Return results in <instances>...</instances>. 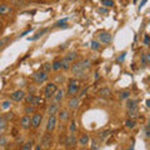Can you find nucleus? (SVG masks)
Returning a JSON list of instances; mask_svg holds the SVG:
<instances>
[{"label":"nucleus","mask_w":150,"mask_h":150,"mask_svg":"<svg viewBox=\"0 0 150 150\" xmlns=\"http://www.w3.org/2000/svg\"><path fill=\"white\" fill-rule=\"evenodd\" d=\"M90 67H91V60L90 59H84V60H81V62L75 63L74 65H71V67H70V70H71V73L74 75L80 76V75H83L84 73H85V70L89 69Z\"/></svg>","instance_id":"1"},{"label":"nucleus","mask_w":150,"mask_h":150,"mask_svg":"<svg viewBox=\"0 0 150 150\" xmlns=\"http://www.w3.org/2000/svg\"><path fill=\"white\" fill-rule=\"evenodd\" d=\"M126 109H128L129 112V118H137L138 116V100H133L130 99L126 101Z\"/></svg>","instance_id":"2"},{"label":"nucleus","mask_w":150,"mask_h":150,"mask_svg":"<svg viewBox=\"0 0 150 150\" xmlns=\"http://www.w3.org/2000/svg\"><path fill=\"white\" fill-rule=\"evenodd\" d=\"M79 88H80V83L78 79H70L68 83V94L70 96H74L79 91Z\"/></svg>","instance_id":"3"},{"label":"nucleus","mask_w":150,"mask_h":150,"mask_svg":"<svg viewBox=\"0 0 150 150\" xmlns=\"http://www.w3.org/2000/svg\"><path fill=\"white\" fill-rule=\"evenodd\" d=\"M58 91V86H56V84L54 83H50L48 85L45 86V90H44V95L46 99H50V98H53L55 95V93Z\"/></svg>","instance_id":"4"},{"label":"nucleus","mask_w":150,"mask_h":150,"mask_svg":"<svg viewBox=\"0 0 150 150\" xmlns=\"http://www.w3.org/2000/svg\"><path fill=\"white\" fill-rule=\"evenodd\" d=\"M48 78H49L48 73L43 71V70H40V71H36V73L33 74V79H34V80H35L38 84H43V83H45L46 80H48Z\"/></svg>","instance_id":"5"},{"label":"nucleus","mask_w":150,"mask_h":150,"mask_svg":"<svg viewBox=\"0 0 150 150\" xmlns=\"http://www.w3.org/2000/svg\"><path fill=\"white\" fill-rule=\"evenodd\" d=\"M56 121H58V119H56L55 115L49 116L48 123H46V131H48V133H51V131L56 128Z\"/></svg>","instance_id":"6"},{"label":"nucleus","mask_w":150,"mask_h":150,"mask_svg":"<svg viewBox=\"0 0 150 150\" xmlns=\"http://www.w3.org/2000/svg\"><path fill=\"white\" fill-rule=\"evenodd\" d=\"M98 39H99L100 43H110L111 41V34L108 31H100L99 34H98Z\"/></svg>","instance_id":"7"},{"label":"nucleus","mask_w":150,"mask_h":150,"mask_svg":"<svg viewBox=\"0 0 150 150\" xmlns=\"http://www.w3.org/2000/svg\"><path fill=\"white\" fill-rule=\"evenodd\" d=\"M10 99L13 101H21V100H24L25 99V93L23 91V90H16V91H14L11 95H10Z\"/></svg>","instance_id":"8"},{"label":"nucleus","mask_w":150,"mask_h":150,"mask_svg":"<svg viewBox=\"0 0 150 150\" xmlns=\"http://www.w3.org/2000/svg\"><path fill=\"white\" fill-rule=\"evenodd\" d=\"M41 119H43L41 114H39V112H35V114L31 116V126H33V128H39V125L41 123Z\"/></svg>","instance_id":"9"},{"label":"nucleus","mask_w":150,"mask_h":150,"mask_svg":"<svg viewBox=\"0 0 150 150\" xmlns=\"http://www.w3.org/2000/svg\"><path fill=\"white\" fill-rule=\"evenodd\" d=\"M20 125H21V128L23 129H29L30 126H31V118L29 115H24L23 118L20 119Z\"/></svg>","instance_id":"10"},{"label":"nucleus","mask_w":150,"mask_h":150,"mask_svg":"<svg viewBox=\"0 0 150 150\" xmlns=\"http://www.w3.org/2000/svg\"><path fill=\"white\" fill-rule=\"evenodd\" d=\"M79 105H80V100H79V98L73 96L71 99H70V100L68 101V108H69V109H71V110L76 109V108H78Z\"/></svg>","instance_id":"11"},{"label":"nucleus","mask_w":150,"mask_h":150,"mask_svg":"<svg viewBox=\"0 0 150 150\" xmlns=\"http://www.w3.org/2000/svg\"><path fill=\"white\" fill-rule=\"evenodd\" d=\"M41 145H43L44 148H49L51 145V135L46 131V134L43 137V139H41Z\"/></svg>","instance_id":"12"},{"label":"nucleus","mask_w":150,"mask_h":150,"mask_svg":"<svg viewBox=\"0 0 150 150\" xmlns=\"http://www.w3.org/2000/svg\"><path fill=\"white\" fill-rule=\"evenodd\" d=\"M58 111H59V105H58V103L54 101L53 104H50V106H49L48 114H49V116H51V115H55Z\"/></svg>","instance_id":"13"},{"label":"nucleus","mask_w":150,"mask_h":150,"mask_svg":"<svg viewBox=\"0 0 150 150\" xmlns=\"http://www.w3.org/2000/svg\"><path fill=\"white\" fill-rule=\"evenodd\" d=\"M98 95H99L100 98H109L111 95V90L109 88H103L98 91Z\"/></svg>","instance_id":"14"},{"label":"nucleus","mask_w":150,"mask_h":150,"mask_svg":"<svg viewBox=\"0 0 150 150\" xmlns=\"http://www.w3.org/2000/svg\"><path fill=\"white\" fill-rule=\"evenodd\" d=\"M13 11V9L6 5V4H0V15H6V14L9 13H11Z\"/></svg>","instance_id":"15"},{"label":"nucleus","mask_w":150,"mask_h":150,"mask_svg":"<svg viewBox=\"0 0 150 150\" xmlns=\"http://www.w3.org/2000/svg\"><path fill=\"white\" fill-rule=\"evenodd\" d=\"M76 138H75V135L74 134H70L69 137H68V139H67V145L68 146H75L76 145Z\"/></svg>","instance_id":"16"},{"label":"nucleus","mask_w":150,"mask_h":150,"mask_svg":"<svg viewBox=\"0 0 150 150\" xmlns=\"http://www.w3.org/2000/svg\"><path fill=\"white\" fill-rule=\"evenodd\" d=\"M62 69V60L60 59H55L53 64H51V70H54V71H58V70Z\"/></svg>","instance_id":"17"},{"label":"nucleus","mask_w":150,"mask_h":150,"mask_svg":"<svg viewBox=\"0 0 150 150\" xmlns=\"http://www.w3.org/2000/svg\"><path fill=\"white\" fill-rule=\"evenodd\" d=\"M78 143L80 144V145H86L88 143H89V137L86 134H83V135H80V138L78 139Z\"/></svg>","instance_id":"18"},{"label":"nucleus","mask_w":150,"mask_h":150,"mask_svg":"<svg viewBox=\"0 0 150 150\" xmlns=\"http://www.w3.org/2000/svg\"><path fill=\"white\" fill-rule=\"evenodd\" d=\"M63 98H64V91L63 90H58L55 93V96H54V100L55 103H60L63 100Z\"/></svg>","instance_id":"19"},{"label":"nucleus","mask_w":150,"mask_h":150,"mask_svg":"<svg viewBox=\"0 0 150 150\" xmlns=\"http://www.w3.org/2000/svg\"><path fill=\"white\" fill-rule=\"evenodd\" d=\"M130 96V91L129 90H123L119 93V99L120 100H125V99H129Z\"/></svg>","instance_id":"20"},{"label":"nucleus","mask_w":150,"mask_h":150,"mask_svg":"<svg viewBox=\"0 0 150 150\" xmlns=\"http://www.w3.org/2000/svg\"><path fill=\"white\" fill-rule=\"evenodd\" d=\"M135 125H137V121H135L134 119H128V120L125 121V126L128 129H134Z\"/></svg>","instance_id":"21"},{"label":"nucleus","mask_w":150,"mask_h":150,"mask_svg":"<svg viewBox=\"0 0 150 150\" xmlns=\"http://www.w3.org/2000/svg\"><path fill=\"white\" fill-rule=\"evenodd\" d=\"M70 64H71V63H70L67 58H63V59H62V69L69 70V69H70Z\"/></svg>","instance_id":"22"},{"label":"nucleus","mask_w":150,"mask_h":150,"mask_svg":"<svg viewBox=\"0 0 150 150\" xmlns=\"http://www.w3.org/2000/svg\"><path fill=\"white\" fill-rule=\"evenodd\" d=\"M68 116H69V111L68 110H60V112H59V119L60 120L65 121L68 119Z\"/></svg>","instance_id":"23"},{"label":"nucleus","mask_w":150,"mask_h":150,"mask_svg":"<svg viewBox=\"0 0 150 150\" xmlns=\"http://www.w3.org/2000/svg\"><path fill=\"white\" fill-rule=\"evenodd\" d=\"M65 58H67V59L69 60V62H70V63H73V62H74V60H75V59H76V58H78V54H76V53H75V51H71V53H69V54H68L67 56H65Z\"/></svg>","instance_id":"24"},{"label":"nucleus","mask_w":150,"mask_h":150,"mask_svg":"<svg viewBox=\"0 0 150 150\" xmlns=\"http://www.w3.org/2000/svg\"><path fill=\"white\" fill-rule=\"evenodd\" d=\"M109 134H111V130L110 129H106L105 131H103V133L99 134V140H100V142H101V140H104Z\"/></svg>","instance_id":"25"},{"label":"nucleus","mask_w":150,"mask_h":150,"mask_svg":"<svg viewBox=\"0 0 150 150\" xmlns=\"http://www.w3.org/2000/svg\"><path fill=\"white\" fill-rule=\"evenodd\" d=\"M41 103H43V99H41L40 96L35 95V96H34V100H33V103H31V105H34V106H38V105H40Z\"/></svg>","instance_id":"26"},{"label":"nucleus","mask_w":150,"mask_h":150,"mask_svg":"<svg viewBox=\"0 0 150 150\" xmlns=\"http://www.w3.org/2000/svg\"><path fill=\"white\" fill-rule=\"evenodd\" d=\"M41 70H43V71H45V73H50V70H51V64H49V63L43 64V67H41Z\"/></svg>","instance_id":"27"},{"label":"nucleus","mask_w":150,"mask_h":150,"mask_svg":"<svg viewBox=\"0 0 150 150\" xmlns=\"http://www.w3.org/2000/svg\"><path fill=\"white\" fill-rule=\"evenodd\" d=\"M90 46H91V49L93 50H99L100 49V43L99 41H91V44H90Z\"/></svg>","instance_id":"28"},{"label":"nucleus","mask_w":150,"mask_h":150,"mask_svg":"<svg viewBox=\"0 0 150 150\" xmlns=\"http://www.w3.org/2000/svg\"><path fill=\"white\" fill-rule=\"evenodd\" d=\"M25 112L28 115L29 114H31V112H34V105H31V104H28L26 106H25Z\"/></svg>","instance_id":"29"},{"label":"nucleus","mask_w":150,"mask_h":150,"mask_svg":"<svg viewBox=\"0 0 150 150\" xmlns=\"http://www.w3.org/2000/svg\"><path fill=\"white\" fill-rule=\"evenodd\" d=\"M67 21H68V19H63V20H60V21L56 23L55 25H56V26H62V28H68Z\"/></svg>","instance_id":"30"},{"label":"nucleus","mask_w":150,"mask_h":150,"mask_svg":"<svg viewBox=\"0 0 150 150\" xmlns=\"http://www.w3.org/2000/svg\"><path fill=\"white\" fill-rule=\"evenodd\" d=\"M11 106V103H10V100H5V101H3L1 103V108L4 110H6V109H9V108Z\"/></svg>","instance_id":"31"},{"label":"nucleus","mask_w":150,"mask_h":150,"mask_svg":"<svg viewBox=\"0 0 150 150\" xmlns=\"http://www.w3.org/2000/svg\"><path fill=\"white\" fill-rule=\"evenodd\" d=\"M46 31H48V29H43V30H41V31H39V33H36V35L35 36H33V38H30V40H36L38 39V38H40L41 35H43L44 34V33H46Z\"/></svg>","instance_id":"32"},{"label":"nucleus","mask_w":150,"mask_h":150,"mask_svg":"<svg viewBox=\"0 0 150 150\" xmlns=\"http://www.w3.org/2000/svg\"><path fill=\"white\" fill-rule=\"evenodd\" d=\"M98 148H99V140L94 139L91 142V150H98Z\"/></svg>","instance_id":"33"},{"label":"nucleus","mask_w":150,"mask_h":150,"mask_svg":"<svg viewBox=\"0 0 150 150\" xmlns=\"http://www.w3.org/2000/svg\"><path fill=\"white\" fill-rule=\"evenodd\" d=\"M31 145H33V143H31V142H26V143L21 146V149H20V150H31Z\"/></svg>","instance_id":"34"},{"label":"nucleus","mask_w":150,"mask_h":150,"mask_svg":"<svg viewBox=\"0 0 150 150\" xmlns=\"http://www.w3.org/2000/svg\"><path fill=\"white\" fill-rule=\"evenodd\" d=\"M103 5H105V6H108V8H111L112 5H114V1L112 0H103Z\"/></svg>","instance_id":"35"},{"label":"nucleus","mask_w":150,"mask_h":150,"mask_svg":"<svg viewBox=\"0 0 150 150\" xmlns=\"http://www.w3.org/2000/svg\"><path fill=\"white\" fill-rule=\"evenodd\" d=\"M34 96H35V95H33V94H29V95H25V100H26L28 104H31L33 100H34Z\"/></svg>","instance_id":"36"},{"label":"nucleus","mask_w":150,"mask_h":150,"mask_svg":"<svg viewBox=\"0 0 150 150\" xmlns=\"http://www.w3.org/2000/svg\"><path fill=\"white\" fill-rule=\"evenodd\" d=\"M125 55H126V53H123V54H121V55L119 56L118 59H116V62H118V63H121V62H124V59H125Z\"/></svg>","instance_id":"37"},{"label":"nucleus","mask_w":150,"mask_h":150,"mask_svg":"<svg viewBox=\"0 0 150 150\" xmlns=\"http://www.w3.org/2000/svg\"><path fill=\"white\" fill-rule=\"evenodd\" d=\"M75 121H71V123H70V131H71V134H74L75 133Z\"/></svg>","instance_id":"38"},{"label":"nucleus","mask_w":150,"mask_h":150,"mask_svg":"<svg viewBox=\"0 0 150 150\" xmlns=\"http://www.w3.org/2000/svg\"><path fill=\"white\" fill-rule=\"evenodd\" d=\"M142 65H143V67L148 65V63H146V56H145V54L142 55Z\"/></svg>","instance_id":"39"},{"label":"nucleus","mask_w":150,"mask_h":150,"mask_svg":"<svg viewBox=\"0 0 150 150\" xmlns=\"http://www.w3.org/2000/svg\"><path fill=\"white\" fill-rule=\"evenodd\" d=\"M144 44L145 45H149L150 44V36L149 35H145V38H144Z\"/></svg>","instance_id":"40"},{"label":"nucleus","mask_w":150,"mask_h":150,"mask_svg":"<svg viewBox=\"0 0 150 150\" xmlns=\"http://www.w3.org/2000/svg\"><path fill=\"white\" fill-rule=\"evenodd\" d=\"M5 144H6V139L3 135H0V145H5Z\"/></svg>","instance_id":"41"},{"label":"nucleus","mask_w":150,"mask_h":150,"mask_svg":"<svg viewBox=\"0 0 150 150\" xmlns=\"http://www.w3.org/2000/svg\"><path fill=\"white\" fill-rule=\"evenodd\" d=\"M31 31V28H30V29H28V30H25V31H23L21 33V34H20V36H25L26 34H29V33Z\"/></svg>","instance_id":"42"},{"label":"nucleus","mask_w":150,"mask_h":150,"mask_svg":"<svg viewBox=\"0 0 150 150\" xmlns=\"http://www.w3.org/2000/svg\"><path fill=\"white\" fill-rule=\"evenodd\" d=\"M145 56H146V63L150 64V51H149L148 54H145Z\"/></svg>","instance_id":"43"},{"label":"nucleus","mask_w":150,"mask_h":150,"mask_svg":"<svg viewBox=\"0 0 150 150\" xmlns=\"http://www.w3.org/2000/svg\"><path fill=\"white\" fill-rule=\"evenodd\" d=\"M6 41H8V38H6V39H1V40H0V46H3L4 44L6 43Z\"/></svg>","instance_id":"44"},{"label":"nucleus","mask_w":150,"mask_h":150,"mask_svg":"<svg viewBox=\"0 0 150 150\" xmlns=\"http://www.w3.org/2000/svg\"><path fill=\"white\" fill-rule=\"evenodd\" d=\"M11 118H13V114H11V112H10V114H6V116H4V119H5V120L11 119Z\"/></svg>","instance_id":"45"},{"label":"nucleus","mask_w":150,"mask_h":150,"mask_svg":"<svg viewBox=\"0 0 150 150\" xmlns=\"http://www.w3.org/2000/svg\"><path fill=\"white\" fill-rule=\"evenodd\" d=\"M146 1H148V0H143V1L140 3V5H139V9H142V8L145 5V3H146Z\"/></svg>","instance_id":"46"},{"label":"nucleus","mask_w":150,"mask_h":150,"mask_svg":"<svg viewBox=\"0 0 150 150\" xmlns=\"http://www.w3.org/2000/svg\"><path fill=\"white\" fill-rule=\"evenodd\" d=\"M145 135H146V138H150V129L149 128L145 130Z\"/></svg>","instance_id":"47"},{"label":"nucleus","mask_w":150,"mask_h":150,"mask_svg":"<svg viewBox=\"0 0 150 150\" xmlns=\"http://www.w3.org/2000/svg\"><path fill=\"white\" fill-rule=\"evenodd\" d=\"M146 105L150 108V99H148V100H146Z\"/></svg>","instance_id":"48"},{"label":"nucleus","mask_w":150,"mask_h":150,"mask_svg":"<svg viewBox=\"0 0 150 150\" xmlns=\"http://www.w3.org/2000/svg\"><path fill=\"white\" fill-rule=\"evenodd\" d=\"M35 150H41V146H40V145H38V146L35 148Z\"/></svg>","instance_id":"49"},{"label":"nucleus","mask_w":150,"mask_h":150,"mask_svg":"<svg viewBox=\"0 0 150 150\" xmlns=\"http://www.w3.org/2000/svg\"><path fill=\"white\" fill-rule=\"evenodd\" d=\"M148 128L150 129V119H149V121H148Z\"/></svg>","instance_id":"50"},{"label":"nucleus","mask_w":150,"mask_h":150,"mask_svg":"<svg viewBox=\"0 0 150 150\" xmlns=\"http://www.w3.org/2000/svg\"><path fill=\"white\" fill-rule=\"evenodd\" d=\"M134 3H137V0H134Z\"/></svg>","instance_id":"51"},{"label":"nucleus","mask_w":150,"mask_h":150,"mask_svg":"<svg viewBox=\"0 0 150 150\" xmlns=\"http://www.w3.org/2000/svg\"><path fill=\"white\" fill-rule=\"evenodd\" d=\"M0 25H1V21H0Z\"/></svg>","instance_id":"52"},{"label":"nucleus","mask_w":150,"mask_h":150,"mask_svg":"<svg viewBox=\"0 0 150 150\" xmlns=\"http://www.w3.org/2000/svg\"><path fill=\"white\" fill-rule=\"evenodd\" d=\"M101 1H103V0H101Z\"/></svg>","instance_id":"53"}]
</instances>
